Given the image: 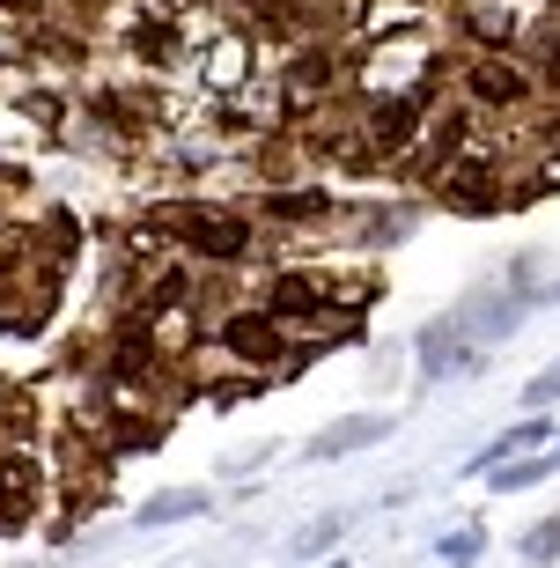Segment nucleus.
<instances>
[{
	"mask_svg": "<svg viewBox=\"0 0 560 568\" xmlns=\"http://www.w3.org/2000/svg\"><path fill=\"white\" fill-rule=\"evenodd\" d=\"M147 222H155V230L170 236V252H185L192 266H228V274H244L251 258H258V244H266V230H258L251 207H236V200H163Z\"/></svg>",
	"mask_w": 560,
	"mask_h": 568,
	"instance_id": "nucleus-1",
	"label": "nucleus"
},
{
	"mask_svg": "<svg viewBox=\"0 0 560 568\" xmlns=\"http://www.w3.org/2000/svg\"><path fill=\"white\" fill-rule=\"evenodd\" d=\"M450 89L472 111H487V119H523V111L546 104L539 74H531L523 52H465V44H457L450 52Z\"/></svg>",
	"mask_w": 560,
	"mask_h": 568,
	"instance_id": "nucleus-2",
	"label": "nucleus"
},
{
	"mask_svg": "<svg viewBox=\"0 0 560 568\" xmlns=\"http://www.w3.org/2000/svg\"><path fill=\"white\" fill-rule=\"evenodd\" d=\"M428 192H436L450 214H501V207H517V163L501 155L495 126H487V141H479V148H465V155H457Z\"/></svg>",
	"mask_w": 560,
	"mask_h": 568,
	"instance_id": "nucleus-3",
	"label": "nucleus"
},
{
	"mask_svg": "<svg viewBox=\"0 0 560 568\" xmlns=\"http://www.w3.org/2000/svg\"><path fill=\"white\" fill-rule=\"evenodd\" d=\"M214 355L236 362V369H251V377H281V369H303V355H295V333L288 325H273L258 303H236V311L214 325Z\"/></svg>",
	"mask_w": 560,
	"mask_h": 568,
	"instance_id": "nucleus-4",
	"label": "nucleus"
},
{
	"mask_svg": "<svg viewBox=\"0 0 560 568\" xmlns=\"http://www.w3.org/2000/svg\"><path fill=\"white\" fill-rule=\"evenodd\" d=\"M339 200L325 185H266L258 200H251V222L273 236H295V244H325V236H339Z\"/></svg>",
	"mask_w": 560,
	"mask_h": 568,
	"instance_id": "nucleus-5",
	"label": "nucleus"
},
{
	"mask_svg": "<svg viewBox=\"0 0 560 568\" xmlns=\"http://www.w3.org/2000/svg\"><path fill=\"white\" fill-rule=\"evenodd\" d=\"M465 369H479V347L457 333V317H436V325L420 333V377L442 384V377H465Z\"/></svg>",
	"mask_w": 560,
	"mask_h": 568,
	"instance_id": "nucleus-6",
	"label": "nucleus"
},
{
	"mask_svg": "<svg viewBox=\"0 0 560 568\" xmlns=\"http://www.w3.org/2000/svg\"><path fill=\"white\" fill-rule=\"evenodd\" d=\"M125 52L141 67H177L185 60V22L177 16H141L133 30H125Z\"/></svg>",
	"mask_w": 560,
	"mask_h": 568,
	"instance_id": "nucleus-7",
	"label": "nucleus"
},
{
	"mask_svg": "<svg viewBox=\"0 0 560 568\" xmlns=\"http://www.w3.org/2000/svg\"><path fill=\"white\" fill-rule=\"evenodd\" d=\"M523 60H531V74H539V97H546V104H560V8L531 22V38H523Z\"/></svg>",
	"mask_w": 560,
	"mask_h": 568,
	"instance_id": "nucleus-8",
	"label": "nucleus"
},
{
	"mask_svg": "<svg viewBox=\"0 0 560 568\" xmlns=\"http://www.w3.org/2000/svg\"><path fill=\"white\" fill-rule=\"evenodd\" d=\"M384 436H391L384 414H354V422H333L310 443V458H347V450H369V443H384Z\"/></svg>",
	"mask_w": 560,
	"mask_h": 568,
	"instance_id": "nucleus-9",
	"label": "nucleus"
},
{
	"mask_svg": "<svg viewBox=\"0 0 560 568\" xmlns=\"http://www.w3.org/2000/svg\"><path fill=\"white\" fill-rule=\"evenodd\" d=\"M200 67H207V82H214V89H236V82L251 74V38L222 30V38L207 44V60H200Z\"/></svg>",
	"mask_w": 560,
	"mask_h": 568,
	"instance_id": "nucleus-10",
	"label": "nucleus"
},
{
	"mask_svg": "<svg viewBox=\"0 0 560 568\" xmlns=\"http://www.w3.org/2000/svg\"><path fill=\"white\" fill-rule=\"evenodd\" d=\"M207 509V487H170V495H155V503H141V525H185V517H200Z\"/></svg>",
	"mask_w": 560,
	"mask_h": 568,
	"instance_id": "nucleus-11",
	"label": "nucleus"
},
{
	"mask_svg": "<svg viewBox=\"0 0 560 568\" xmlns=\"http://www.w3.org/2000/svg\"><path fill=\"white\" fill-rule=\"evenodd\" d=\"M339 531H347V517H317V525H310V531H303V539H295V561H317V554L333 547Z\"/></svg>",
	"mask_w": 560,
	"mask_h": 568,
	"instance_id": "nucleus-12",
	"label": "nucleus"
},
{
	"mask_svg": "<svg viewBox=\"0 0 560 568\" xmlns=\"http://www.w3.org/2000/svg\"><path fill=\"white\" fill-rule=\"evenodd\" d=\"M553 399H560V362H553V369H539V377L523 384V406H553Z\"/></svg>",
	"mask_w": 560,
	"mask_h": 568,
	"instance_id": "nucleus-13",
	"label": "nucleus"
},
{
	"mask_svg": "<svg viewBox=\"0 0 560 568\" xmlns=\"http://www.w3.org/2000/svg\"><path fill=\"white\" fill-rule=\"evenodd\" d=\"M479 561V531H450V547H442V568H465Z\"/></svg>",
	"mask_w": 560,
	"mask_h": 568,
	"instance_id": "nucleus-14",
	"label": "nucleus"
},
{
	"mask_svg": "<svg viewBox=\"0 0 560 568\" xmlns=\"http://www.w3.org/2000/svg\"><path fill=\"white\" fill-rule=\"evenodd\" d=\"M523 554H531V561H553V554H560V517L531 531V539H523Z\"/></svg>",
	"mask_w": 560,
	"mask_h": 568,
	"instance_id": "nucleus-15",
	"label": "nucleus"
}]
</instances>
